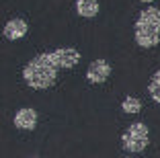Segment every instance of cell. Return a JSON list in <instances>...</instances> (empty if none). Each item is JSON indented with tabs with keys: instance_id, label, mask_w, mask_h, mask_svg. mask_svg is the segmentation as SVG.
I'll return each mask as SVG.
<instances>
[{
	"instance_id": "8992f818",
	"label": "cell",
	"mask_w": 160,
	"mask_h": 158,
	"mask_svg": "<svg viewBox=\"0 0 160 158\" xmlns=\"http://www.w3.org/2000/svg\"><path fill=\"white\" fill-rule=\"evenodd\" d=\"M52 54H53V60H56L58 68H74L80 62V54L74 47H62V49H56Z\"/></svg>"
},
{
	"instance_id": "ba28073f",
	"label": "cell",
	"mask_w": 160,
	"mask_h": 158,
	"mask_svg": "<svg viewBox=\"0 0 160 158\" xmlns=\"http://www.w3.org/2000/svg\"><path fill=\"white\" fill-rule=\"evenodd\" d=\"M76 13L84 19H92L99 13V2L97 0H78L76 2Z\"/></svg>"
},
{
	"instance_id": "7c38bea8",
	"label": "cell",
	"mask_w": 160,
	"mask_h": 158,
	"mask_svg": "<svg viewBox=\"0 0 160 158\" xmlns=\"http://www.w3.org/2000/svg\"><path fill=\"white\" fill-rule=\"evenodd\" d=\"M123 158H132V156H123Z\"/></svg>"
},
{
	"instance_id": "5b68a950",
	"label": "cell",
	"mask_w": 160,
	"mask_h": 158,
	"mask_svg": "<svg viewBox=\"0 0 160 158\" xmlns=\"http://www.w3.org/2000/svg\"><path fill=\"white\" fill-rule=\"evenodd\" d=\"M12 123L17 130H25V131H31L37 127V111L35 109H29V107H23L14 113L12 117Z\"/></svg>"
},
{
	"instance_id": "4fadbf2b",
	"label": "cell",
	"mask_w": 160,
	"mask_h": 158,
	"mask_svg": "<svg viewBox=\"0 0 160 158\" xmlns=\"http://www.w3.org/2000/svg\"><path fill=\"white\" fill-rule=\"evenodd\" d=\"M31 158H39V156H31Z\"/></svg>"
},
{
	"instance_id": "30bf717a",
	"label": "cell",
	"mask_w": 160,
	"mask_h": 158,
	"mask_svg": "<svg viewBox=\"0 0 160 158\" xmlns=\"http://www.w3.org/2000/svg\"><path fill=\"white\" fill-rule=\"evenodd\" d=\"M148 93H150V97L160 105V70L156 72L154 76H152L150 84H148Z\"/></svg>"
},
{
	"instance_id": "9c48e42d",
	"label": "cell",
	"mask_w": 160,
	"mask_h": 158,
	"mask_svg": "<svg viewBox=\"0 0 160 158\" xmlns=\"http://www.w3.org/2000/svg\"><path fill=\"white\" fill-rule=\"evenodd\" d=\"M121 109L125 113H129V115H136V113L142 111V101H140V99H136V97H127V99H123Z\"/></svg>"
},
{
	"instance_id": "277c9868",
	"label": "cell",
	"mask_w": 160,
	"mask_h": 158,
	"mask_svg": "<svg viewBox=\"0 0 160 158\" xmlns=\"http://www.w3.org/2000/svg\"><path fill=\"white\" fill-rule=\"evenodd\" d=\"M109 74H111L109 62L107 60H94V62H90L88 70H86V80L92 84H101L109 78Z\"/></svg>"
},
{
	"instance_id": "6da1fadb",
	"label": "cell",
	"mask_w": 160,
	"mask_h": 158,
	"mask_svg": "<svg viewBox=\"0 0 160 158\" xmlns=\"http://www.w3.org/2000/svg\"><path fill=\"white\" fill-rule=\"evenodd\" d=\"M58 64L53 60V54H39L23 68V78L31 89L45 90L53 86L58 78Z\"/></svg>"
},
{
	"instance_id": "3957f363",
	"label": "cell",
	"mask_w": 160,
	"mask_h": 158,
	"mask_svg": "<svg viewBox=\"0 0 160 158\" xmlns=\"http://www.w3.org/2000/svg\"><path fill=\"white\" fill-rule=\"evenodd\" d=\"M150 144V130L144 121H136L121 135V146L127 154H140Z\"/></svg>"
},
{
	"instance_id": "7a4b0ae2",
	"label": "cell",
	"mask_w": 160,
	"mask_h": 158,
	"mask_svg": "<svg viewBox=\"0 0 160 158\" xmlns=\"http://www.w3.org/2000/svg\"><path fill=\"white\" fill-rule=\"evenodd\" d=\"M136 43L140 47H156L160 43V8L148 6L136 21Z\"/></svg>"
},
{
	"instance_id": "52a82bcc",
	"label": "cell",
	"mask_w": 160,
	"mask_h": 158,
	"mask_svg": "<svg viewBox=\"0 0 160 158\" xmlns=\"http://www.w3.org/2000/svg\"><path fill=\"white\" fill-rule=\"evenodd\" d=\"M29 31V25L25 23L23 19H10L8 23L4 25V37L10 39V41H17V39H23Z\"/></svg>"
},
{
	"instance_id": "8fae6325",
	"label": "cell",
	"mask_w": 160,
	"mask_h": 158,
	"mask_svg": "<svg viewBox=\"0 0 160 158\" xmlns=\"http://www.w3.org/2000/svg\"><path fill=\"white\" fill-rule=\"evenodd\" d=\"M142 2H146V4H150V2H154V0H142Z\"/></svg>"
}]
</instances>
